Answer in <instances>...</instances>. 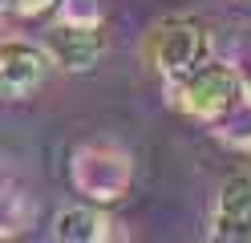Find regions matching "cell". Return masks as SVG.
Returning <instances> with one entry per match:
<instances>
[{
	"instance_id": "8fae6325",
	"label": "cell",
	"mask_w": 251,
	"mask_h": 243,
	"mask_svg": "<svg viewBox=\"0 0 251 243\" xmlns=\"http://www.w3.org/2000/svg\"><path fill=\"white\" fill-rule=\"evenodd\" d=\"M243 102H251V77H243Z\"/></svg>"
},
{
	"instance_id": "8992f818",
	"label": "cell",
	"mask_w": 251,
	"mask_h": 243,
	"mask_svg": "<svg viewBox=\"0 0 251 243\" xmlns=\"http://www.w3.org/2000/svg\"><path fill=\"white\" fill-rule=\"evenodd\" d=\"M215 239L227 243H247L251 239V174H235L223 183L215 203V223H211Z\"/></svg>"
},
{
	"instance_id": "277c9868",
	"label": "cell",
	"mask_w": 251,
	"mask_h": 243,
	"mask_svg": "<svg viewBox=\"0 0 251 243\" xmlns=\"http://www.w3.org/2000/svg\"><path fill=\"white\" fill-rule=\"evenodd\" d=\"M53 69V57L45 45L33 41H4L0 45V97L8 102H25L28 93L45 85Z\"/></svg>"
},
{
	"instance_id": "52a82bcc",
	"label": "cell",
	"mask_w": 251,
	"mask_h": 243,
	"mask_svg": "<svg viewBox=\"0 0 251 243\" xmlns=\"http://www.w3.org/2000/svg\"><path fill=\"white\" fill-rule=\"evenodd\" d=\"M109 223L98 207H65L53 219V239L57 243H101L109 239Z\"/></svg>"
},
{
	"instance_id": "5b68a950",
	"label": "cell",
	"mask_w": 251,
	"mask_h": 243,
	"mask_svg": "<svg viewBox=\"0 0 251 243\" xmlns=\"http://www.w3.org/2000/svg\"><path fill=\"white\" fill-rule=\"evenodd\" d=\"M45 49L57 69L65 73H85L101 61L105 53V32L101 25H73V21H57L45 37Z\"/></svg>"
},
{
	"instance_id": "9c48e42d",
	"label": "cell",
	"mask_w": 251,
	"mask_h": 243,
	"mask_svg": "<svg viewBox=\"0 0 251 243\" xmlns=\"http://www.w3.org/2000/svg\"><path fill=\"white\" fill-rule=\"evenodd\" d=\"M215 138L219 142H227L231 150H251V102H235L223 118H215Z\"/></svg>"
},
{
	"instance_id": "6da1fadb",
	"label": "cell",
	"mask_w": 251,
	"mask_h": 243,
	"mask_svg": "<svg viewBox=\"0 0 251 243\" xmlns=\"http://www.w3.org/2000/svg\"><path fill=\"white\" fill-rule=\"evenodd\" d=\"M73 187L93 203H118L134 183V162L114 142H89L69 162Z\"/></svg>"
},
{
	"instance_id": "3957f363",
	"label": "cell",
	"mask_w": 251,
	"mask_h": 243,
	"mask_svg": "<svg viewBox=\"0 0 251 243\" xmlns=\"http://www.w3.org/2000/svg\"><path fill=\"white\" fill-rule=\"evenodd\" d=\"M243 97V77L231 65H202L178 81V106L202 122H215Z\"/></svg>"
},
{
	"instance_id": "7a4b0ae2",
	"label": "cell",
	"mask_w": 251,
	"mask_h": 243,
	"mask_svg": "<svg viewBox=\"0 0 251 243\" xmlns=\"http://www.w3.org/2000/svg\"><path fill=\"white\" fill-rule=\"evenodd\" d=\"M207 57H211V32L195 16H175V21L158 25L150 37V61L170 81H182L186 73L202 69Z\"/></svg>"
},
{
	"instance_id": "30bf717a",
	"label": "cell",
	"mask_w": 251,
	"mask_h": 243,
	"mask_svg": "<svg viewBox=\"0 0 251 243\" xmlns=\"http://www.w3.org/2000/svg\"><path fill=\"white\" fill-rule=\"evenodd\" d=\"M57 12H61V21H73V25H101L105 4L101 0H61Z\"/></svg>"
},
{
	"instance_id": "ba28073f",
	"label": "cell",
	"mask_w": 251,
	"mask_h": 243,
	"mask_svg": "<svg viewBox=\"0 0 251 243\" xmlns=\"http://www.w3.org/2000/svg\"><path fill=\"white\" fill-rule=\"evenodd\" d=\"M33 219H37V203L28 199L21 187L4 183V194H0V235L17 239L25 227H33Z\"/></svg>"
}]
</instances>
